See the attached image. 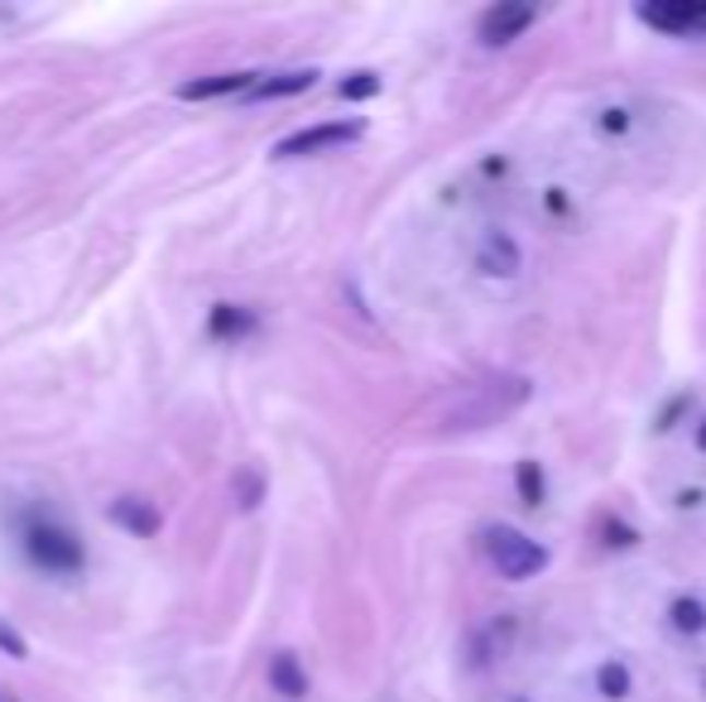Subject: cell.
I'll list each match as a JSON object with an SVG mask.
<instances>
[{
	"label": "cell",
	"mask_w": 706,
	"mask_h": 702,
	"mask_svg": "<svg viewBox=\"0 0 706 702\" xmlns=\"http://www.w3.org/2000/svg\"><path fill=\"white\" fill-rule=\"evenodd\" d=\"M106 519L120 529H130L136 539H154L164 525V515L154 511L150 501H140V495H120V501H111V511H106Z\"/></svg>",
	"instance_id": "8992f818"
},
{
	"label": "cell",
	"mask_w": 706,
	"mask_h": 702,
	"mask_svg": "<svg viewBox=\"0 0 706 702\" xmlns=\"http://www.w3.org/2000/svg\"><path fill=\"white\" fill-rule=\"evenodd\" d=\"M702 688H706V674H702Z\"/></svg>",
	"instance_id": "cb8c5ba5"
},
{
	"label": "cell",
	"mask_w": 706,
	"mask_h": 702,
	"mask_svg": "<svg viewBox=\"0 0 706 702\" xmlns=\"http://www.w3.org/2000/svg\"><path fill=\"white\" fill-rule=\"evenodd\" d=\"M596 126H601L605 136H625V130H629V112H625V106H605V112L596 116Z\"/></svg>",
	"instance_id": "ac0fdd59"
},
{
	"label": "cell",
	"mask_w": 706,
	"mask_h": 702,
	"mask_svg": "<svg viewBox=\"0 0 706 702\" xmlns=\"http://www.w3.org/2000/svg\"><path fill=\"white\" fill-rule=\"evenodd\" d=\"M318 82V68H294V72H274V78H255L250 96L255 102H274V96H298Z\"/></svg>",
	"instance_id": "9c48e42d"
},
{
	"label": "cell",
	"mask_w": 706,
	"mask_h": 702,
	"mask_svg": "<svg viewBox=\"0 0 706 702\" xmlns=\"http://www.w3.org/2000/svg\"><path fill=\"white\" fill-rule=\"evenodd\" d=\"M0 650H5L10 659H30V645H24V640L10 631V625H0Z\"/></svg>",
	"instance_id": "d6986e66"
},
{
	"label": "cell",
	"mask_w": 706,
	"mask_h": 702,
	"mask_svg": "<svg viewBox=\"0 0 706 702\" xmlns=\"http://www.w3.org/2000/svg\"><path fill=\"white\" fill-rule=\"evenodd\" d=\"M668 625L678 635H706V601L702 597H673L668 601Z\"/></svg>",
	"instance_id": "7c38bea8"
},
{
	"label": "cell",
	"mask_w": 706,
	"mask_h": 702,
	"mask_svg": "<svg viewBox=\"0 0 706 702\" xmlns=\"http://www.w3.org/2000/svg\"><path fill=\"white\" fill-rule=\"evenodd\" d=\"M515 487H519V501H525L529 511H539V505L548 501L543 463H533V457H519V463H515Z\"/></svg>",
	"instance_id": "4fadbf2b"
},
{
	"label": "cell",
	"mask_w": 706,
	"mask_h": 702,
	"mask_svg": "<svg viewBox=\"0 0 706 702\" xmlns=\"http://www.w3.org/2000/svg\"><path fill=\"white\" fill-rule=\"evenodd\" d=\"M601 539L611 543V549H635V543H639V529H629L625 519L605 515V519H601Z\"/></svg>",
	"instance_id": "2e32d148"
},
{
	"label": "cell",
	"mask_w": 706,
	"mask_h": 702,
	"mask_svg": "<svg viewBox=\"0 0 706 702\" xmlns=\"http://www.w3.org/2000/svg\"><path fill=\"white\" fill-rule=\"evenodd\" d=\"M629 688H635V679H629V669L620 659H605L601 669H596V693H601L605 702H625Z\"/></svg>",
	"instance_id": "5bb4252c"
},
{
	"label": "cell",
	"mask_w": 706,
	"mask_h": 702,
	"mask_svg": "<svg viewBox=\"0 0 706 702\" xmlns=\"http://www.w3.org/2000/svg\"><path fill=\"white\" fill-rule=\"evenodd\" d=\"M543 202H548V212H557V217H563V212L572 208V202H567V192H563V188H548V198H543Z\"/></svg>",
	"instance_id": "44dd1931"
},
{
	"label": "cell",
	"mask_w": 706,
	"mask_h": 702,
	"mask_svg": "<svg viewBox=\"0 0 706 702\" xmlns=\"http://www.w3.org/2000/svg\"><path fill=\"white\" fill-rule=\"evenodd\" d=\"M476 265L481 274H495V280H509L519 270V241L509 232H485L481 250H476Z\"/></svg>",
	"instance_id": "52a82bcc"
},
{
	"label": "cell",
	"mask_w": 706,
	"mask_h": 702,
	"mask_svg": "<svg viewBox=\"0 0 706 702\" xmlns=\"http://www.w3.org/2000/svg\"><path fill=\"white\" fill-rule=\"evenodd\" d=\"M678 505H683V511H692V505H702V491H678Z\"/></svg>",
	"instance_id": "7402d4cb"
},
{
	"label": "cell",
	"mask_w": 706,
	"mask_h": 702,
	"mask_svg": "<svg viewBox=\"0 0 706 702\" xmlns=\"http://www.w3.org/2000/svg\"><path fill=\"white\" fill-rule=\"evenodd\" d=\"M639 20L668 39H687V34L706 30V0H649L639 5Z\"/></svg>",
	"instance_id": "277c9868"
},
{
	"label": "cell",
	"mask_w": 706,
	"mask_h": 702,
	"mask_svg": "<svg viewBox=\"0 0 706 702\" xmlns=\"http://www.w3.org/2000/svg\"><path fill=\"white\" fill-rule=\"evenodd\" d=\"M515 702H525V698H515Z\"/></svg>",
	"instance_id": "d4e9b609"
},
{
	"label": "cell",
	"mask_w": 706,
	"mask_h": 702,
	"mask_svg": "<svg viewBox=\"0 0 706 702\" xmlns=\"http://www.w3.org/2000/svg\"><path fill=\"white\" fill-rule=\"evenodd\" d=\"M697 447H702V453H706V419L697 423Z\"/></svg>",
	"instance_id": "603a6c76"
},
{
	"label": "cell",
	"mask_w": 706,
	"mask_h": 702,
	"mask_svg": "<svg viewBox=\"0 0 706 702\" xmlns=\"http://www.w3.org/2000/svg\"><path fill=\"white\" fill-rule=\"evenodd\" d=\"M481 549H485V559L501 568V577H509V583H529V577H539L548 568L543 543L519 535V529H509V525H485L481 529Z\"/></svg>",
	"instance_id": "7a4b0ae2"
},
{
	"label": "cell",
	"mask_w": 706,
	"mask_h": 702,
	"mask_svg": "<svg viewBox=\"0 0 706 702\" xmlns=\"http://www.w3.org/2000/svg\"><path fill=\"white\" fill-rule=\"evenodd\" d=\"M365 136V120H327V126L294 130L274 144V160H308V154L337 150V144H356Z\"/></svg>",
	"instance_id": "3957f363"
},
{
	"label": "cell",
	"mask_w": 706,
	"mask_h": 702,
	"mask_svg": "<svg viewBox=\"0 0 706 702\" xmlns=\"http://www.w3.org/2000/svg\"><path fill=\"white\" fill-rule=\"evenodd\" d=\"M270 688L279 698H289V702H298V698H308V674H303V664L298 655H274L270 659Z\"/></svg>",
	"instance_id": "30bf717a"
},
{
	"label": "cell",
	"mask_w": 706,
	"mask_h": 702,
	"mask_svg": "<svg viewBox=\"0 0 706 702\" xmlns=\"http://www.w3.org/2000/svg\"><path fill=\"white\" fill-rule=\"evenodd\" d=\"M236 487H240V505H246V511H255V505H260V477H240Z\"/></svg>",
	"instance_id": "ffe728a7"
},
{
	"label": "cell",
	"mask_w": 706,
	"mask_h": 702,
	"mask_svg": "<svg viewBox=\"0 0 706 702\" xmlns=\"http://www.w3.org/2000/svg\"><path fill=\"white\" fill-rule=\"evenodd\" d=\"M260 72H216V78H192L183 82L178 96L183 102H212V96H231V92H250Z\"/></svg>",
	"instance_id": "ba28073f"
},
{
	"label": "cell",
	"mask_w": 706,
	"mask_h": 702,
	"mask_svg": "<svg viewBox=\"0 0 706 702\" xmlns=\"http://www.w3.org/2000/svg\"><path fill=\"white\" fill-rule=\"evenodd\" d=\"M255 328H260V318H255L250 308H236V304H216L212 323H207V332L222 337V342H240V337H250Z\"/></svg>",
	"instance_id": "8fae6325"
},
{
	"label": "cell",
	"mask_w": 706,
	"mask_h": 702,
	"mask_svg": "<svg viewBox=\"0 0 706 702\" xmlns=\"http://www.w3.org/2000/svg\"><path fill=\"white\" fill-rule=\"evenodd\" d=\"M533 5H519V0H501V5H491L481 15V44L491 48H505L515 39H525V30H533Z\"/></svg>",
	"instance_id": "5b68a950"
},
{
	"label": "cell",
	"mask_w": 706,
	"mask_h": 702,
	"mask_svg": "<svg viewBox=\"0 0 706 702\" xmlns=\"http://www.w3.org/2000/svg\"><path fill=\"white\" fill-rule=\"evenodd\" d=\"M20 543H24V559H30L39 573L48 577H78L87 568V543H82L63 519L54 515H30L20 525Z\"/></svg>",
	"instance_id": "6da1fadb"
},
{
	"label": "cell",
	"mask_w": 706,
	"mask_h": 702,
	"mask_svg": "<svg viewBox=\"0 0 706 702\" xmlns=\"http://www.w3.org/2000/svg\"><path fill=\"white\" fill-rule=\"evenodd\" d=\"M687 409H692V395H673V399H668V405L659 409V419H654V433H668L678 419L687 414Z\"/></svg>",
	"instance_id": "e0dca14e"
},
{
	"label": "cell",
	"mask_w": 706,
	"mask_h": 702,
	"mask_svg": "<svg viewBox=\"0 0 706 702\" xmlns=\"http://www.w3.org/2000/svg\"><path fill=\"white\" fill-rule=\"evenodd\" d=\"M337 96L342 102H370V96H380V72H351V78L337 82Z\"/></svg>",
	"instance_id": "9a60e30c"
}]
</instances>
